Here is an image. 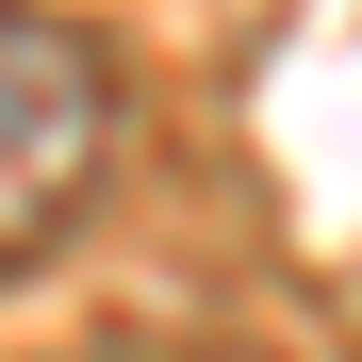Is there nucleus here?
I'll return each instance as SVG.
<instances>
[{"instance_id":"f257e3e1","label":"nucleus","mask_w":362,"mask_h":362,"mask_svg":"<svg viewBox=\"0 0 362 362\" xmlns=\"http://www.w3.org/2000/svg\"><path fill=\"white\" fill-rule=\"evenodd\" d=\"M115 132H132V99H115V49H99L83 17H33V0H0V280H17V264H49V247L99 214Z\"/></svg>"}]
</instances>
